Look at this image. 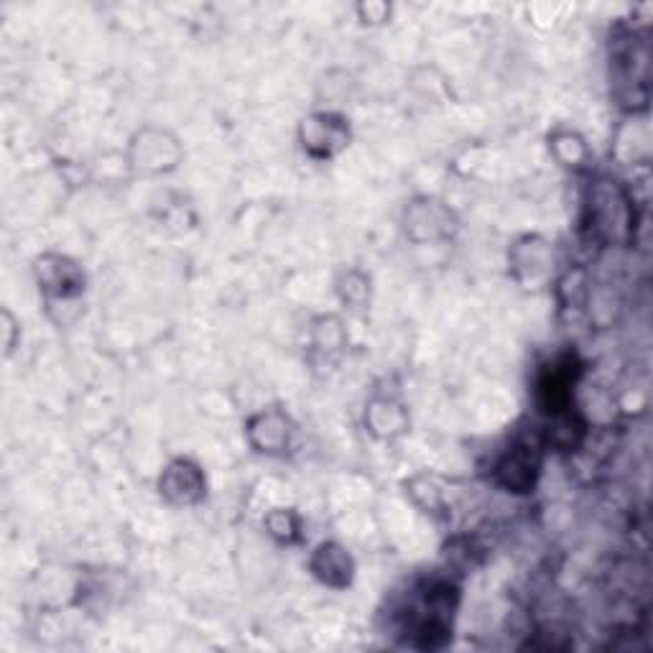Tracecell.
Listing matches in <instances>:
<instances>
[{"instance_id": "obj_1", "label": "cell", "mask_w": 653, "mask_h": 653, "mask_svg": "<svg viewBox=\"0 0 653 653\" xmlns=\"http://www.w3.org/2000/svg\"><path fill=\"white\" fill-rule=\"evenodd\" d=\"M590 227L605 242H628L636 230L633 200L620 181L599 177L590 187Z\"/></svg>"}, {"instance_id": "obj_2", "label": "cell", "mask_w": 653, "mask_h": 653, "mask_svg": "<svg viewBox=\"0 0 653 653\" xmlns=\"http://www.w3.org/2000/svg\"><path fill=\"white\" fill-rule=\"evenodd\" d=\"M351 141V128L343 116L335 112H319L301 123V146L309 156L330 158L343 151Z\"/></svg>"}, {"instance_id": "obj_3", "label": "cell", "mask_w": 653, "mask_h": 653, "mask_svg": "<svg viewBox=\"0 0 653 653\" xmlns=\"http://www.w3.org/2000/svg\"><path fill=\"white\" fill-rule=\"evenodd\" d=\"M538 470H542L538 444L521 442L511 447L496 465V483L508 492H529L538 480Z\"/></svg>"}, {"instance_id": "obj_4", "label": "cell", "mask_w": 653, "mask_h": 653, "mask_svg": "<svg viewBox=\"0 0 653 653\" xmlns=\"http://www.w3.org/2000/svg\"><path fill=\"white\" fill-rule=\"evenodd\" d=\"M577 373H580V368L574 366L572 355L551 363L544 370V376L538 378V401H542L544 412H549L551 416L567 412L569 401H572V385L577 383Z\"/></svg>"}, {"instance_id": "obj_5", "label": "cell", "mask_w": 653, "mask_h": 653, "mask_svg": "<svg viewBox=\"0 0 653 653\" xmlns=\"http://www.w3.org/2000/svg\"><path fill=\"white\" fill-rule=\"evenodd\" d=\"M158 490L171 506H192L204 498V475L202 470L189 460H174L164 470Z\"/></svg>"}, {"instance_id": "obj_6", "label": "cell", "mask_w": 653, "mask_h": 653, "mask_svg": "<svg viewBox=\"0 0 653 653\" xmlns=\"http://www.w3.org/2000/svg\"><path fill=\"white\" fill-rule=\"evenodd\" d=\"M39 284L44 286V292L57 296V299H72L85 288V273L70 258L47 256L39 261Z\"/></svg>"}, {"instance_id": "obj_7", "label": "cell", "mask_w": 653, "mask_h": 653, "mask_svg": "<svg viewBox=\"0 0 653 653\" xmlns=\"http://www.w3.org/2000/svg\"><path fill=\"white\" fill-rule=\"evenodd\" d=\"M248 437L258 452L281 454L292 442V424L281 412H263L250 419Z\"/></svg>"}, {"instance_id": "obj_8", "label": "cell", "mask_w": 653, "mask_h": 653, "mask_svg": "<svg viewBox=\"0 0 653 653\" xmlns=\"http://www.w3.org/2000/svg\"><path fill=\"white\" fill-rule=\"evenodd\" d=\"M133 158L141 169L146 171H166L174 169L179 162L177 141H169V135L158 131L141 133V141L133 143Z\"/></svg>"}, {"instance_id": "obj_9", "label": "cell", "mask_w": 653, "mask_h": 653, "mask_svg": "<svg viewBox=\"0 0 653 653\" xmlns=\"http://www.w3.org/2000/svg\"><path fill=\"white\" fill-rule=\"evenodd\" d=\"M311 572L330 587H347L353 582V559L340 544H322L311 557Z\"/></svg>"}, {"instance_id": "obj_10", "label": "cell", "mask_w": 653, "mask_h": 653, "mask_svg": "<svg viewBox=\"0 0 653 653\" xmlns=\"http://www.w3.org/2000/svg\"><path fill=\"white\" fill-rule=\"evenodd\" d=\"M452 212L444 210L442 204L435 200H419L414 202V207L408 210L406 215V230L416 233L419 227H427L422 233V240H435V238H447L452 233Z\"/></svg>"}, {"instance_id": "obj_11", "label": "cell", "mask_w": 653, "mask_h": 653, "mask_svg": "<svg viewBox=\"0 0 653 653\" xmlns=\"http://www.w3.org/2000/svg\"><path fill=\"white\" fill-rule=\"evenodd\" d=\"M549 265H551V253H549V246H546L544 240L526 238L513 248V269L519 276L526 271V273H531L529 276L531 281H538L542 276H546Z\"/></svg>"}, {"instance_id": "obj_12", "label": "cell", "mask_w": 653, "mask_h": 653, "mask_svg": "<svg viewBox=\"0 0 653 653\" xmlns=\"http://www.w3.org/2000/svg\"><path fill=\"white\" fill-rule=\"evenodd\" d=\"M368 422H370V427H373L376 435L393 437V435H401V431L406 429V412H404V406L393 404V401H389V399L376 401V404H370Z\"/></svg>"}, {"instance_id": "obj_13", "label": "cell", "mask_w": 653, "mask_h": 653, "mask_svg": "<svg viewBox=\"0 0 653 653\" xmlns=\"http://www.w3.org/2000/svg\"><path fill=\"white\" fill-rule=\"evenodd\" d=\"M554 146V154H557L561 162H565V166H584V162H587V146H584V141L580 139L577 133H557L554 135L551 141Z\"/></svg>"}, {"instance_id": "obj_14", "label": "cell", "mask_w": 653, "mask_h": 653, "mask_svg": "<svg viewBox=\"0 0 653 653\" xmlns=\"http://www.w3.org/2000/svg\"><path fill=\"white\" fill-rule=\"evenodd\" d=\"M265 526L281 542H294L299 536V519L292 511H273L269 519H265Z\"/></svg>"}]
</instances>
